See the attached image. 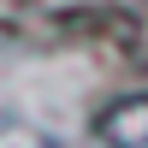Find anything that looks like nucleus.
<instances>
[{
    "label": "nucleus",
    "mask_w": 148,
    "mask_h": 148,
    "mask_svg": "<svg viewBox=\"0 0 148 148\" xmlns=\"http://www.w3.org/2000/svg\"><path fill=\"white\" fill-rule=\"evenodd\" d=\"M101 136L113 142V148H148V95L113 101L101 113Z\"/></svg>",
    "instance_id": "1"
}]
</instances>
